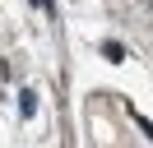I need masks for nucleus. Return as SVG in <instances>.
I'll list each match as a JSON object with an SVG mask.
<instances>
[{"label": "nucleus", "mask_w": 153, "mask_h": 148, "mask_svg": "<svg viewBox=\"0 0 153 148\" xmlns=\"http://www.w3.org/2000/svg\"><path fill=\"white\" fill-rule=\"evenodd\" d=\"M19 116H37V92H33V88L19 92Z\"/></svg>", "instance_id": "1"}, {"label": "nucleus", "mask_w": 153, "mask_h": 148, "mask_svg": "<svg viewBox=\"0 0 153 148\" xmlns=\"http://www.w3.org/2000/svg\"><path fill=\"white\" fill-rule=\"evenodd\" d=\"M130 116H134V125H139V130H144V134H149V139H153V120H149V116H139V111H130Z\"/></svg>", "instance_id": "3"}, {"label": "nucleus", "mask_w": 153, "mask_h": 148, "mask_svg": "<svg viewBox=\"0 0 153 148\" xmlns=\"http://www.w3.org/2000/svg\"><path fill=\"white\" fill-rule=\"evenodd\" d=\"M102 56L107 60H125V46L121 42H102Z\"/></svg>", "instance_id": "2"}, {"label": "nucleus", "mask_w": 153, "mask_h": 148, "mask_svg": "<svg viewBox=\"0 0 153 148\" xmlns=\"http://www.w3.org/2000/svg\"><path fill=\"white\" fill-rule=\"evenodd\" d=\"M33 5H37V9H51V0H33Z\"/></svg>", "instance_id": "4"}]
</instances>
